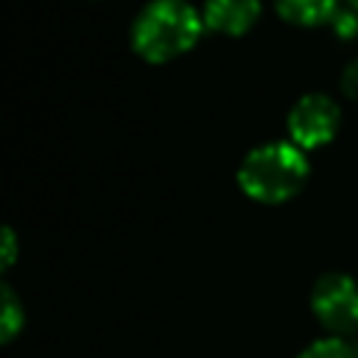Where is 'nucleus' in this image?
I'll return each mask as SVG.
<instances>
[{
    "instance_id": "nucleus-1",
    "label": "nucleus",
    "mask_w": 358,
    "mask_h": 358,
    "mask_svg": "<svg viewBox=\"0 0 358 358\" xmlns=\"http://www.w3.org/2000/svg\"><path fill=\"white\" fill-rule=\"evenodd\" d=\"M204 28L201 11L190 0H148L131 20V48L151 64H165L187 53Z\"/></svg>"
},
{
    "instance_id": "nucleus-2",
    "label": "nucleus",
    "mask_w": 358,
    "mask_h": 358,
    "mask_svg": "<svg viewBox=\"0 0 358 358\" xmlns=\"http://www.w3.org/2000/svg\"><path fill=\"white\" fill-rule=\"evenodd\" d=\"M310 165L302 148L294 143H263L252 148L238 165L241 190L260 204H282L294 199L308 182Z\"/></svg>"
},
{
    "instance_id": "nucleus-3",
    "label": "nucleus",
    "mask_w": 358,
    "mask_h": 358,
    "mask_svg": "<svg viewBox=\"0 0 358 358\" xmlns=\"http://www.w3.org/2000/svg\"><path fill=\"white\" fill-rule=\"evenodd\" d=\"M310 310L330 336L358 330V280L344 271H327L310 291Z\"/></svg>"
},
{
    "instance_id": "nucleus-4",
    "label": "nucleus",
    "mask_w": 358,
    "mask_h": 358,
    "mask_svg": "<svg viewBox=\"0 0 358 358\" xmlns=\"http://www.w3.org/2000/svg\"><path fill=\"white\" fill-rule=\"evenodd\" d=\"M338 123H341L338 103L324 92H308L291 106V112L285 117L288 143H294L302 151L319 148L336 137Z\"/></svg>"
},
{
    "instance_id": "nucleus-5",
    "label": "nucleus",
    "mask_w": 358,
    "mask_h": 358,
    "mask_svg": "<svg viewBox=\"0 0 358 358\" xmlns=\"http://www.w3.org/2000/svg\"><path fill=\"white\" fill-rule=\"evenodd\" d=\"M263 3L260 0H204L201 17L210 31L241 36L260 20Z\"/></svg>"
},
{
    "instance_id": "nucleus-6",
    "label": "nucleus",
    "mask_w": 358,
    "mask_h": 358,
    "mask_svg": "<svg viewBox=\"0 0 358 358\" xmlns=\"http://www.w3.org/2000/svg\"><path fill=\"white\" fill-rule=\"evenodd\" d=\"M274 8L285 22L310 28L336 17L338 0H274Z\"/></svg>"
},
{
    "instance_id": "nucleus-7",
    "label": "nucleus",
    "mask_w": 358,
    "mask_h": 358,
    "mask_svg": "<svg viewBox=\"0 0 358 358\" xmlns=\"http://www.w3.org/2000/svg\"><path fill=\"white\" fill-rule=\"evenodd\" d=\"M0 299H3L0 302V341L8 344L25 327V308H22V302L17 299V294L8 285H3Z\"/></svg>"
},
{
    "instance_id": "nucleus-8",
    "label": "nucleus",
    "mask_w": 358,
    "mask_h": 358,
    "mask_svg": "<svg viewBox=\"0 0 358 358\" xmlns=\"http://www.w3.org/2000/svg\"><path fill=\"white\" fill-rule=\"evenodd\" d=\"M296 358H352V350L338 336H322L310 341Z\"/></svg>"
},
{
    "instance_id": "nucleus-9",
    "label": "nucleus",
    "mask_w": 358,
    "mask_h": 358,
    "mask_svg": "<svg viewBox=\"0 0 358 358\" xmlns=\"http://www.w3.org/2000/svg\"><path fill=\"white\" fill-rule=\"evenodd\" d=\"M341 90H344V95H350L352 101H358V59H352L344 67V73H341Z\"/></svg>"
},
{
    "instance_id": "nucleus-10",
    "label": "nucleus",
    "mask_w": 358,
    "mask_h": 358,
    "mask_svg": "<svg viewBox=\"0 0 358 358\" xmlns=\"http://www.w3.org/2000/svg\"><path fill=\"white\" fill-rule=\"evenodd\" d=\"M14 257H17V235L11 227H6L3 229V268H8L14 263Z\"/></svg>"
},
{
    "instance_id": "nucleus-11",
    "label": "nucleus",
    "mask_w": 358,
    "mask_h": 358,
    "mask_svg": "<svg viewBox=\"0 0 358 358\" xmlns=\"http://www.w3.org/2000/svg\"><path fill=\"white\" fill-rule=\"evenodd\" d=\"M350 3H352V6H355V8H358V0H350Z\"/></svg>"
}]
</instances>
